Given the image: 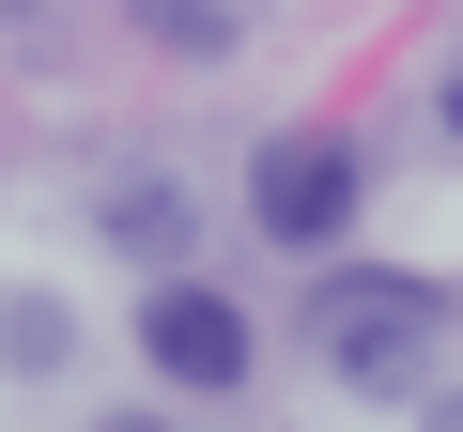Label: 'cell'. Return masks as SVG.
Returning <instances> with one entry per match:
<instances>
[{
    "label": "cell",
    "mask_w": 463,
    "mask_h": 432,
    "mask_svg": "<svg viewBox=\"0 0 463 432\" xmlns=\"http://www.w3.org/2000/svg\"><path fill=\"white\" fill-rule=\"evenodd\" d=\"M432 432H463V401H432Z\"/></svg>",
    "instance_id": "obj_7"
},
{
    "label": "cell",
    "mask_w": 463,
    "mask_h": 432,
    "mask_svg": "<svg viewBox=\"0 0 463 432\" xmlns=\"http://www.w3.org/2000/svg\"><path fill=\"white\" fill-rule=\"evenodd\" d=\"M62 355H78V309H62V294H0V371H32V386H47Z\"/></svg>",
    "instance_id": "obj_5"
},
{
    "label": "cell",
    "mask_w": 463,
    "mask_h": 432,
    "mask_svg": "<svg viewBox=\"0 0 463 432\" xmlns=\"http://www.w3.org/2000/svg\"><path fill=\"white\" fill-rule=\"evenodd\" d=\"M448 139H463V78H448Z\"/></svg>",
    "instance_id": "obj_8"
},
{
    "label": "cell",
    "mask_w": 463,
    "mask_h": 432,
    "mask_svg": "<svg viewBox=\"0 0 463 432\" xmlns=\"http://www.w3.org/2000/svg\"><path fill=\"white\" fill-rule=\"evenodd\" d=\"M139 355H155V386L216 401V386H248V355H263V340H248V309H232L216 278H185V263H170V278L139 294Z\"/></svg>",
    "instance_id": "obj_3"
},
{
    "label": "cell",
    "mask_w": 463,
    "mask_h": 432,
    "mask_svg": "<svg viewBox=\"0 0 463 432\" xmlns=\"http://www.w3.org/2000/svg\"><path fill=\"white\" fill-rule=\"evenodd\" d=\"M432 324H448V294L402 278V263H340V278L309 294V355H325L340 386H417V371H432Z\"/></svg>",
    "instance_id": "obj_1"
},
{
    "label": "cell",
    "mask_w": 463,
    "mask_h": 432,
    "mask_svg": "<svg viewBox=\"0 0 463 432\" xmlns=\"http://www.w3.org/2000/svg\"><path fill=\"white\" fill-rule=\"evenodd\" d=\"M248 232L263 248H340L355 232V139L340 124H279L248 155Z\"/></svg>",
    "instance_id": "obj_2"
},
{
    "label": "cell",
    "mask_w": 463,
    "mask_h": 432,
    "mask_svg": "<svg viewBox=\"0 0 463 432\" xmlns=\"http://www.w3.org/2000/svg\"><path fill=\"white\" fill-rule=\"evenodd\" d=\"M93 432H170V417H155V401H139V417H93Z\"/></svg>",
    "instance_id": "obj_6"
},
{
    "label": "cell",
    "mask_w": 463,
    "mask_h": 432,
    "mask_svg": "<svg viewBox=\"0 0 463 432\" xmlns=\"http://www.w3.org/2000/svg\"><path fill=\"white\" fill-rule=\"evenodd\" d=\"M93 216H109V248H124L139 278H170V263H185V232H201V216H185V185H170V170H124V185H109Z\"/></svg>",
    "instance_id": "obj_4"
}]
</instances>
